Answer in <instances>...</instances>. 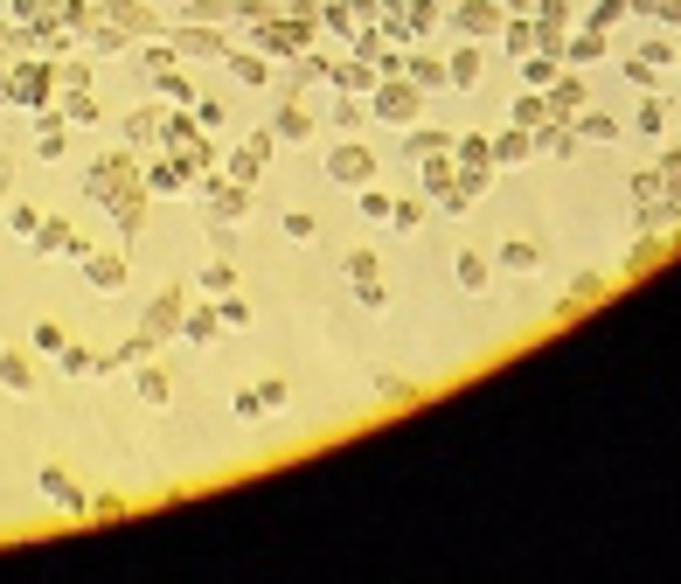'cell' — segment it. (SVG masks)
<instances>
[{
  "instance_id": "1",
  "label": "cell",
  "mask_w": 681,
  "mask_h": 584,
  "mask_svg": "<svg viewBox=\"0 0 681 584\" xmlns=\"http://www.w3.org/2000/svg\"><path fill=\"white\" fill-rule=\"evenodd\" d=\"M42 501H49L56 515H91V494H84L63 466H42Z\"/></svg>"
},
{
  "instance_id": "2",
  "label": "cell",
  "mask_w": 681,
  "mask_h": 584,
  "mask_svg": "<svg viewBox=\"0 0 681 584\" xmlns=\"http://www.w3.org/2000/svg\"><path fill=\"white\" fill-rule=\"evenodd\" d=\"M327 181L362 188V181H369V153H362V146H334V153H327Z\"/></svg>"
},
{
  "instance_id": "3",
  "label": "cell",
  "mask_w": 681,
  "mask_h": 584,
  "mask_svg": "<svg viewBox=\"0 0 681 584\" xmlns=\"http://www.w3.org/2000/svg\"><path fill=\"white\" fill-rule=\"evenodd\" d=\"M35 251H49V258H84L91 244L70 237V223H42V230H35Z\"/></svg>"
},
{
  "instance_id": "4",
  "label": "cell",
  "mask_w": 681,
  "mask_h": 584,
  "mask_svg": "<svg viewBox=\"0 0 681 584\" xmlns=\"http://www.w3.org/2000/svg\"><path fill=\"white\" fill-rule=\"evenodd\" d=\"M0 390H7V397H35V362L7 348V355H0Z\"/></svg>"
},
{
  "instance_id": "5",
  "label": "cell",
  "mask_w": 681,
  "mask_h": 584,
  "mask_svg": "<svg viewBox=\"0 0 681 584\" xmlns=\"http://www.w3.org/2000/svg\"><path fill=\"white\" fill-rule=\"evenodd\" d=\"M84 272H91V286H98V292L126 286V258H91V251H84Z\"/></svg>"
},
{
  "instance_id": "6",
  "label": "cell",
  "mask_w": 681,
  "mask_h": 584,
  "mask_svg": "<svg viewBox=\"0 0 681 584\" xmlns=\"http://www.w3.org/2000/svg\"><path fill=\"white\" fill-rule=\"evenodd\" d=\"M174 313H181V292H160V299H153V313H146V341H160V334L174 327Z\"/></svg>"
},
{
  "instance_id": "7",
  "label": "cell",
  "mask_w": 681,
  "mask_h": 584,
  "mask_svg": "<svg viewBox=\"0 0 681 584\" xmlns=\"http://www.w3.org/2000/svg\"><path fill=\"white\" fill-rule=\"evenodd\" d=\"M7 230L35 244V230H42V209H35V202H14V209H7Z\"/></svg>"
},
{
  "instance_id": "8",
  "label": "cell",
  "mask_w": 681,
  "mask_h": 584,
  "mask_svg": "<svg viewBox=\"0 0 681 584\" xmlns=\"http://www.w3.org/2000/svg\"><path fill=\"white\" fill-rule=\"evenodd\" d=\"M306 133H313V119H306V112H292V105L272 119V140H306Z\"/></svg>"
},
{
  "instance_id": "9",
  "label": "cell",
  "mask_w": 681,
  "mask_h": 584,
  "mask_svg": "<svg viewBox=\"0 0 681 584\" xmlns=\"http://www.w3.org/2000/svg\"><path fill=\"white\" fill-rule=\"evenodd\" d=\"M63 348H70V334L56 320H35V355H63Z\"/></svg>"
},
{
  "instance_id": "10",
  "label": "cell",
  "mask_w": 681,
  "mask_h": 584,
  "mask_svg": "<svg viewBox=\"0 0 681 584\" xmlns=\"http://www.w3.org/2000/svg\"><path fill=\"white\" fill-rule=\"evenodd\" d=\"M285 237H292V244H313V237H320V223H313L306 209H285Z\"/></svg>"
},
{
  "instance_id": "11",
  "label": "cell",
  "mask_w": 681,
  "mask_h": 584,
  "mask_svg": "<svg viewBox=\"0 0 681 584\" xmlns=\"http://www.w3.org/2000/svg\"><path fill=\"white\" fill-rule=\"evenodd\" d=\"M285 404H292V390H285L278 376H265V383H258V411H285Z\"/></svg>"
},
{
  "instance_id": "12",
  "label": "cell",
  "mask_w": 681,
  "mask_h": 584,
  "mask_svg": "<svg viewBox=\"0 0 681 584\" xmlns=\"http://www.w3.org/2000/svg\"><path fill=\"white\" fill-rule=\"evenodd\" d=\"M139 404H153V411L167 404V376H160V369H146V376H139Z\"/></svg>"
},
{
  "instance_id": "13",
  "label": "cell",
  "mask_w": 681,
  "mask_h": 584,
  "mask_svg": "<svg viewBox=\"0 0 681 584\" xmlns=\"http://www.w3.org/2000/svg\"><path fill=\"white\" fill-rule=\"evenodd\" d=\"M202 286H209V292H230V286H237V272H230V265H223V258H216V265H209V272H202Z\"/></svg>"
},
{
  "instance_id": "14",
  "label": "cell",
  "mask_w": 681,
  "mask_h": 584,
  "mask_svg": "<svg viewBox=\"0 0 681 584\" xmlns=\"http://www.w3.org/2000/svg\"><path fill=\"white\" fill-rule=\"evenodd\" d=\"M230 70H237L244 84H265V63H258V56H230Z\"/></svg>"
},
{
  "instance_id": "15",
  "label": "cell",
  "mask_w": 681,
  "mask_h": 584,
  "mask_svg": "<svg viewBox=\"0 0 681 584\" xmlns=\"http://www.w3.org/2000/svg\"><path fill=\"white\" fill-rule=\"evenodd\" d=\"M348 279H355V286H369V279H376V258H369V251H355V258H348Z\"/></svg>"
},
{
  "instance_id": "16",
  "label": "cell",
  "mask_w": 681,
  "mask_h": 584,
  "mask_svg": "<svg viewBox=\"0 0 681 584\" xmlns=\"http://www.w3.org/2000/svg\"><path fill=\"white\" fill-rule=\"evenodd\" d=\"M230 411H237V418H265V411H258V390H237V397H230Z\"/></svg>"
}]
</instances>
